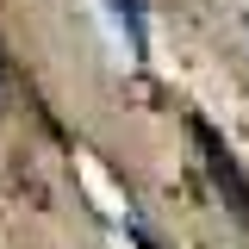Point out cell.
<instances>
[{
	"mask_svg": "<svg viewBox=\"0 0 249 249\" xmlns=\"http://www.w3.org/2000/svg\"><path fill=\"white\" fill-rule=\"evenodd\" d=\"M112 19L131 31V50H150V13H143V0H112Z\"/></svg>",
	"mask_w": 249,
	"mask_h": 249,
	"instance_id": "1",
	"label": "cell"
}]
</instances>
